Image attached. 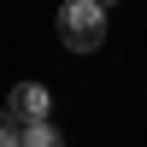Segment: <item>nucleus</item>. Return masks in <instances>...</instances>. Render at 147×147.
Listing matches in <instances>:
<instances>
[{"mask_svg":"<svg viewBox=\"0 0 147 147\" xmlns=\"http://www.w3.org/2000/svg\"><path fill=\"white\" fill-rule=\"evenodd\" d=\"M59 41H65L71 53L106 47V6L100 0H71V6H59Z\"/></svg>","mask_w":147,"mask_h":147,"instance_id":"1","label":"nucleus"},{"mask_svg":"<svg viewBox=\"0 0 147 147\" xmlns=\"http://www.w3.org/2000/svg\"><path fill=\"white\" fill-rule=\"evenodd\" d=\"M6 112L18 118L24 129H35V124H47V112H53V94H47L41 82H18V88H12V100H6Z\"/></svg>","mask_w":147,"mask_h":147,"instance_id":"2","label":"nucleus"},{"mask_svg":"<svg viewBox=\"0 0 147 147\" xmlns=\"http://www.w3.org/2000/svg\"><path fill=\"white\" fill-rule=\"evenodd\" d=\"M18 147H65V136H59L53 124H35V129H24V141Z\"/></svg>","mask_w":147,"mask_h":147,"instance_id":"3","label":"nucleus"},{"mask_svg":"<svg viewBox=\"0 0 147 147\" xmlns=\"http://www.w3.org/2000/svg\"><path fill=\"white\" fill-rule=\"evenodd\" d=\"M18 141H24V124L6 112V106H0V147H18Z\"/></svg>","mask_w":147,"mask_h":147,"instance_id":"4","label":"nucleus"}]
</instances>
